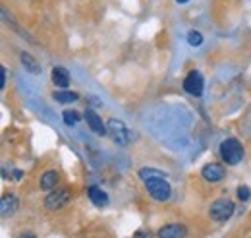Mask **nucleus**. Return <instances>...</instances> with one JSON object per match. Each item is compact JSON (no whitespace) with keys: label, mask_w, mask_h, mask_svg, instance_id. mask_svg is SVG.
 <instances>
[{"label":"nucleus","mask_w":251,"mask_h":238,"mask_svg":"<svg viewBox=\"0 0 251 238\" xmlns=\"http://www.w3.org/2000/svg\"><path fill=\"white\" fill-rule=\"evenodd\" d=\"M219 155L226 165L234 167V165H240V163L244 161V157H246V149H244V146H242L240 140H236V138H226V140L220 142Z\"/></svg>","instance_id":"nucleus-1"},{"label":"nucleus","mask_w":251,"mask_h":238,"mask_svg":"<svg viewBox=\"0 0 251 238\" xmlns=\"http://www.w3.org/2000/svg\"><path fill=\"white\" fill-rule=\"evenodd\" d=\"M145 190L149 192V196H151L155 202H160V204L168 202L170 196H172V186H170V182L164 178V177L145 180Z\"/></svg>","instance_id":"nucleus-2"},{"label":"nucleus","mask_w":251,"mask_h":238,"mask_svg":"<svg viewBox=\"0 0 251 238\" xmlns=\"http://www.w3.org/2000/svg\"><path fill=\"white\" fill-rule=\"evenodd\" d=\"M234 209H236L234 208V202H230L228 198H219V200H215L211 204L209 217L213 221H217V223H224V221H228L234 215Z\"/></svg>","instance_id":"nucleus-3"},{"label":"nucleus","mask_w":251,"mask_h":238,"mask_svg":"<svg viewBox=\"0 0 251 238\" xmlns=\"http://www.w3.org/2000/svg\"><path fill=\"white\" fill-rule=\"evenodd\" d=\"M106 126H108V136L112 138V142L120 148H124L129 144V132L126 128V124L118 119H108L106 120Z\"/></svg>","instance_id":"nucleus-4"},{"label":"nucleus","mask_w":251,"mask_h":238,"mask_svg":"<svg viewBox=\"0 0 251 238\" xmlns=\"http://www.w3.org/2000/svg\"><path fill=\"white\" fill-rule=\"evenodd\" d=\"M205 89V80L199 70H191L188 76L184 78V91L191 97H201Z\"/></svg>","instance_id":"nucleus-5"},{"label":"nucleus","mask_w":251,"mask_h":238,"mask_svg":"<svg viewBox=\"0 0 251 238\" xmlns=\"http://www.w3.org/2000/svg\"><path fill=\"white\" fill-rule=\"evenodd\" d=\"M72 202V194L68 190H62V188H56L52 190L47 198H45V208L50 209V211H56V209H62L64 206H68Z\"/></svg>","instance_id":"nucleus-6"},{"label":"nucleus","mask_w":251,"mask_h":238,"mask_svg":"<svg viewBox=\"0 0 251 238\" xmlns=\"http://www.w3.org/2000/svg\"><path fill=\"white\" fill-rule=\"evenodd\" d=\"M83 117L87 120V126L91 128V132H95L97 136H100V138H104V136H108V126L102 122V119L97 115V111L95 109H85V113H83Z\"/></svg>","instance_id":"nucleus-7"},{"label":"nucleus","mask_w":251,"mask_h":238,"mask_svg":"<svg viewBox=\"0 0 251 238\" xmlns=\"http://www.w3.org/2000/svg\"><path fill=\"white\" fill-rule=\"evenodd\" d=\"M201 177L207 180V182H220V180L226 177V171L220 163H207L203 169H201Z\"/></svg>","instance_id":"nucleus-8"},{"label":"nucleus","mask_w":251,"mask_h":238,"mask_svg":"<svg viewBox=\"0 0 251 238\" xmlns=\"http://www.w3.org/2000/svg\"><path fill=\"white\" fill-rule=\"evenodd\" d=\"M158 238H186L188 237V229L180 223H172V225H164L158 229Z\"/></svg>","instance_id":"nucleus-9"},{"label":"nucleus","mask_w":251,"mask_h":238,"mask_svg":"<svg viewBox=\"0 0 251 238\" xmlns=\"http://www.w3.org/2000/svg\"><path fill=\"white\" fill-rule=\"evenodd\" d=\"M58 184H60V175H58V171H47V173L41 177V180H39V188L45 190V192L56 190Z\"/></svg>","instance_id":"nucleus-10"},{"label":"nucleus","mask_w":251,"mask_h":238,"mask_svg":"<svg viewBox=\"0 0 251 238\" xmlns=\"http://www.w3.org/2000/svg\"><path fill=\"white\" fill-rule=\"evenodd\" d=\"M50 80H52V84L58 89H68V86H70V72L66 68H62V66H56L50 72Z\"/></svg>","instance_id":"nucleus-11"},{"label":"nucleus","mask_w":251,"mask_h":238,"mask_svg":"<svg viewBox=\"0 0 251 238\" xmlns=\"http://www.w3.org/2000/svg\"><path fill=\"white\" fill-rule=\"evenodd\" d=\"M87 196H89V200L97 208H106L108 206V194L102 192V188H99V186H89L87 188Z\"/></svg>","instance_id":"nucleus-12"},{"label":"nucleus","mask_w":251,"mask_h":238,"mask_svg":"<svg viewBox=\"0 0 251 238\" xmlns=\"http://www.w3.org/2000/svg\"><path fill=\"white\" fill-rule=\"evenodd\" d=\"M16 209H18V196H14V194H4V196H2V202H0V213H2V217L14 215Z\"/></svg>","instance_id":"nucleus-13"},{"label":"nucleus","mask_w":251,"mask_h":238,"mask_svg":"<svg viewBox=\"0 0 251 238\" xmlns=\"http://www.w3.org/2000/svg\"><path fill=\"white\" fill-rule=\"evenodd\" d=\"M52 99H54L56 103H60V105H72V103L79 101V93L70 91V89H60L52 93Z\"/></svg>","instance_id":"nucleus-14"},{"label":"nucleus","mask_w":251,"mask_h":238,"mask_svg":"<svg viewBox=\"0 0 251 238\" xmlns=\"http://www.w3.org/2000/svg\"><path fill=\"white\" fill-rule=\"evenodd\" d=\"M20 60H22V66H24L29 74H33V76H39V74H41V64L37 62V59H35L33 55L22 53V55H20Z\"/></svg>","instance_id":"nucleus-15"},{"label":"nucleus","mask_w":251,"mask_h":238,"mask_svg":"<svg viewBox=\"0 0 251 238\" xmlns=\"http://www.w3.org/2000/svg\"><path fill=\"white\" fill-rule=\"evenodd\" d=\"M139 178L143 180H149V178H157V177H164V173L162 171H158V169H153V167H141L139 169Z\"/></svg>","instance_id":"nucleus-16"},{"label":"nucleus","mask_w":251,"mask_h":238,"mask_svg":"<svg viewBox=\"0 0 251 238\" xmlns=\"http://www.w3.org/2000/svg\"><path fill=\"white\" fill-rule=\"evenodd\" d=\"M62 120L66 126H75V124H79V120H81V115L77 113V111H64L62 113Z\"/></svg>","instance_id":"nucleus-17"},{"label":"nucleus","mask_w":251,"mask_h":238,"mask_svg":"<svg viewBox=\"0 0 251 238\" xmlns=\"http://www.w3.org/2000/svg\"><path fill=\"white\" fill-rule=\"evenodd\" d=\"M188 45L189 47H201L203 45V35L199 31L191 30L188 33Z\"/></svg>","instance_id":"nucleus-18"},{"label":"nucleus","mask_w":251,"mask_h":238,"mask_svg":"<svg viewBox=\"0 0 251 238\" xmlns=\"http://www.w3.org/2000/svg\"><path fill=\"white\" fill-rule=\"evenodd\" d=\"M236 196H238V200H240V202H248V200L251 198L250 188H248V186H240V188H238V192H236Z\"/></svg>","instance_id":"nucleus-19"},{"label":"nucleus","mask_w":251,"mask_h":238,"mask_svg":"<svg viewBox=\"0 0 251 238\" xmlns=\"http://www.w3.org/2000/svg\"><path fill=\"white\" fill-rule=\"evenodd\" d=\"M0 74H2V80H0V89L4 91V88H6V78H8V70H6L4 66H0Z\"/></svg>","instance_id":"nucleus-20"},{"label":"nucleus","mask_w":251,"mask_h":238,"mask_svg":"<svg viewBox=\"0 0 251 238\" xmlns=\"http://www.w3.org/2000/svg\"><path fill=\"white\" fill-rule=\"evenodd\" d=\"M135 238H151V235H149V233H143V231H137Z\"/></svg>","instance_id":"nucleus-21"},{"label":"nucleus","mask_w":251,"mask_h":238,"mask_svg":"<svg viewBox=\"0 0 251 238\" xmlns=\"http://www.w3.org/2000/svg\"><path fill=\"white\" fill-rule=\"evenodd\" d=\"M20 238H37V237H35V235H29V233H27V235H22Z\"/></svg>","instance_id":"nucleus-22"},{"label":"nucleus","mask_w":251,"mask_h":238,"mask_svg":"<svg viewBox=\"0 0 251 238\" xmlns=\"http://www.w3.org/2000/svg\"><path fill=\"white\" fill-rule=\"evenodd\" d=\"M189 0H176V4H188Z\"/></svg>","instance_id":"nucleus-23"}]
</instances>
